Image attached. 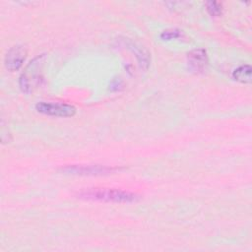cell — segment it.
<instances>
[{
	"instance_id": "1",
	"label": "cell",
	"mask_w": 252,
	"mask_h": 252,
	"mask_svg": "<svg viewBox=\"0 0 252 252\" xmlns=\"http://www.w3.org/2000/svg\"><path fill=\"white\" fill-rule=\"evenodd\" d=\"M79 197L87 200L103 201V202H115V203H132L139 200V196L133 192L118 190V189H106V188H92L80 192Z\"/></svg>"
},
{
	"instance_id": "2",
	"label": "cell",
	"mask_w": 252,
	"mask_h": 252,
	"mask_svg": "<svg viewBox=\"0 0 252 252\" xmlns=\"http://www.w3.org/2000/svg\"><path fill=\"white\" fill-rule=\"evenodd\" d=\"M35 109L39 113L55 117H72L76 114L75 106L61 102L39 101L35 104Z\"/></svg>"
},
{
	"instance_id": "3",
	"label": "cell",
	"mask_w": 252,
	"mask_h": 252,
	"mask_svg": "<svg viewBox=\"0 0 252 252\" xmlns=\"http://www.w3.org/2000/svg\"><path fill=\"white\" fill-rule=\"evenodd\" d=\"M117 170L115 167H109L100 164H74L62 168V171L67 174L83 175V176H97L106 175Z\"/></svg>"
},
{
	"instance_id": "4",
	"label": "cell",
	"mask_w": 252,
	"mask_h": 252,
	"mask_svg": "<svg viewBox=\"0 0 252 252\" xmlns=\"http://www.w3.org/2000/svg\"><path fill=\"white\" fill-rule=\"evenodd\" d=\"M209 58L207 51L203 48H197L190 51L187 55V64L191 71L195 73L204 72L207 69Z\"/></svg>"
},
{
	"instance_id": "5",
	"label": "cell",
	"mask_w": 252,
	"mask_h": 252,
	"mask_svg": "<svg viewBox=\"0 0 252 252\" xmlns=\"http://www.w3.org/2000/svg\"><path fill=\"white\" fill-rule=\"evenodd\" d=\"M27 56V50L22 45L13 46L7 52L4 63L9 71H17L23 65Z\"/></svg>"
},
{
	"instance_id": "6",
	"label": "cell",
	"mask_w": 252,
	"mask_h": 252,
	"mask_svg": "<svg viewBox=\"0 0 252 252\" xmlns=\"http://www.w3.org/2000/svg\"><path fill=\"white\" fill-rule=\"evenodd\" d=\"M251 66L249 64H244L239 67H237L233 72H232V78L240 82L242 84H250L252 77H251Z\"/></svg>"
},
{
	"instance_id": "7",
	"label": "cell",
	"mask_w": 252,
	"mask_h": 252,
	"mask_svg": "<svg viewBox=\"0 0 252 252\" xmlns=\"http://www.w3.org/2000/svg\"><path fill=\"white\" fill-rule=\"evenodd\" d=\"M208 13L213 17H220L222 14V5L217 1H209L206 3Z\"/></svg>"
},
{
	"instance_id": "8",
	"label": "cell",
	"mask_w": 252,
	"mask_h": 252,
	"mask_svg": "<svg viewBox=\"0 0 252 252\" xmlns=\"http://www.w3.org/2000/svg\"><path fill=\"white\" fill-rule=\"evenodd\" d=\"M181 36H182V31H180L178 29H167L160 33V38L162 40L176 39Z\"/></svg>"
}]
</instances>
